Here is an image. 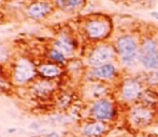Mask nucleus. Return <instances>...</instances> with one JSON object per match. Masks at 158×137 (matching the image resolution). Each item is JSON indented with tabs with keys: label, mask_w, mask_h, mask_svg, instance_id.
<instances>
[{
	"label": "nucleus",
	"mask_w": 158,
	"mask_h": 137,
	"mask_svg": "<svg viewBox=\"0 0 158 137\" xmlns=\"http://www.w3.org/2000/svg\"><path fill=\"white\" fill-rule=\"evenodd\" d=\"M139 45L132 35L125 34L116 41V53L126 67H135L139 61Z\"/></svg>",
	"instance_id": "obj_1"
},
{
	"label": "nucleus",
	"mask_w": 158,
	"mask_h": 137,
	"mask_svg": "<svg viewBox=\"0 0 158 137\" xmlns=\"http://www.w3.org/2000/svg\"><path fill=\"white\" fill-rule=\"evenodd\" d=\"M139 62L146 70H158V44L155 40L146 37L139 48Z\"/></svg>",
	"instance_id": "obj_2"
},
{
	"label": "nucleus",
	"mask_w": 158,
	"mask_h": 137,
	"mask_svg": "<svg viewBox=\"0 0 158 137\" xmlns=\"http://www.w3.org/2000/svg\"><path fill=\"white\" fill-rule=\"evenodd\" d=\"M90 114L96 121H101V122L111 121L116 116V107L110 100L100 99L93 104Z\"/></svg>",
	"instance_id": "obj_3"
},
{
	"label": "nucleus",
	"mask_w": 158,
	"mask_h": 137,
	"mask_svg": "<svg viewBox=\"0 0 158 137\" xmlns=\"http://www.w3.org/2000/svg\"><path fill=\"white\" fill-rule=\"evenodd\" d=\"M115 58V49L113 46L109 44L99 45L93 49L87 58V62L94 68L101 67L106 63H111V61Z\"/></svg>",
	"instance_id": "obj_4"
},
{
	"label": "nucleus",
	"mask_w": 158,
	"mask_h": 137,
	"mask_svg": "<svg viewBox=\"0 0 158 137\" xmlns=\"http://www.w3.org/2000/svg\"><path fill=\"white\" fill-rule=\"evenodd\" d=\"M84 30L87 37L90 40H102L111 32V25L106 19L95 18L90 19L84 26Z\"/></svg>",
	"instance_id": "obj_5"
},
{
	"label": "nucleus",
	"mask_w": 158,
	"mask_h": 137,
	"mask_svg": "<svg viewBox=\"0 0 158 137\" xmlns=\"http://www.w3.org/2000/svg\"><path fill=\"white\" fill-rule=\"evenodd\" d=\"M35 76V68L33 63L30 62L27 59H19L14 65L13 70V79L16 84L23 85Z\"/></svg>",
	"instance_id": "obj_6"
},
{
	"label": "nucleus",
	"mask_w": 158,
	"mask_h": 137,
	"mask_svg": "<svg viewBox=\"0 0 158 137\" xmlns=\"http://www.w3.org/2000/svg\"><path fill=\"white\" fill-rule=\"evenodd\" d=\"M130 122L137 127H145L154 120V112L146 106H137L130 110Z\"/></svg>",
	"instance_id": "obj_7"
},
{
	"label": "nucleus",
	"mask_w": 158,
	"mask_h": 137,
	"mask_svg": "<svg viewBox=\"0 0 158 137\" xmlns=\"http://www.w3.org/2000/svg\"><path fill=\"white\" fill-rule=\"evenodd\" d=\"M141 94V85L135 79H127L124 81L121 89V96L126 102L135 101Z\"/></svg>",
	"instance_id": "obj_8"
},
{
	"label": "nucleus",
	"mask_w": 158,
	"mask_h": 137,
	"mask_svg": "<svg viewBox=\"0 0 158 137\" xmlns=\"http://www.w3.org/2000/svg\"><path fill=\"white\" fill-rule=\"evenodd\" d=\"M52 6L50 2L46 1H35L32 2L28 6L27 8V14L30 17L35 19L43 18V17L48 16L51 12H52Z\"/></svg>",
	"instance_id": "obj_9"
},
{
	"label": "nucleus",
	"mask_w": 158,
	"mask_h": 137,
	"mask_svg": "<svg viewBox=\"0 0 158 137\" xmlns=\"http://www.w3.org/2000/svg\"><path fill=\"white\" fill-rule=\"evenodd\" d=\"M108 131V125L101 121H93L83 127L82 133L86 137H101Z\"/></svg>",
	"instance_id": "obj_10"
},
{
	"label": "nucleus",
	"mask_w": 158,
	"mask_h": 137,
	"mask_svg": "<svg viewBox=\"0 0 158 137\" xmlns=\"http://www.w3.org/2000/svg\"><path fill=\"white\" fill-rule=\"evenodd\" d=\"M54 48L63 53L64 56H70L74 50V45L73 42L68 35L61 34L56 41L54 42Z\"/></svg>",
	"instance_id": "obj_11"
},
{
	"label": "nucleus",
	"mask_w": 158,
	"mask_h": 137,
	"mask_svg": "<svg viewBox=\"0 0 158 137\" xmlns=\"http://www.w3.org/2000/svg\"><path fill=\"white\" fill-rule=\"evenodd\" d=\"M93 75L99 79H111L116 74V68L112 63H106L101 67L93 68Z\"/></svg>",
	"instance_id": "obj_12"
},
{
	"label": "nucleus",
	"mask_w": 158,
	"mask_h": 137,
	"mask_svg": "<svg viewBox=\"0 0 158 137\" xmlns=\"http://www.w3.org/2000/svg\"><path fill=\"white\" fill-rule=\"evenodd\" d=\"M38 73L44 78H55L61 74V68L54 63H43L38 67Z\"/></svg>",
	"instance_id": "obj_13"
},
{
	"label": "nucleus",
	"mask_w": 158,
	"mask_h": 137,
	"mask_svg": "<svg viewBox=\"0 0 158 137\" xmlns=\"http://www.w3.org/2000/svg\"><path fill=\"white\" fill-rule=\"evenodd\" d=\"M54 89L53 87V84L51 81L46 80H40L33 85V90L39 96H46V94L50 93L52 90Z\"/></svg>",
	"instance_id": "obj_14"
},
{
	"label": "nucleus",
	"mask_w": 158,
	"mask_h": 137,
	"mask_svg": "<svg viewBox=\"0 0 158 137\" xmlns=\"http://www.w3.org/2000/svg\"><path fill=\"white\" fill-rule=\"evenodd\" d=\"M48 58L52 59V60L55 61L56 63L66 62V56H64L63 53H60L59 50H57L56 48H54V47L48 52Z\"/></svg>",
	"instance_id": "obj_15"
},
{
	"label": "nucleus",
	"mask_w": 158,
	"mask_h": 137,
	"mask_svg": "<svg viewBox=\"0 0 158 137\" xmlns=\"http://www.w3.org/2000/svg\"><path fill=\"white\" fill-rule=\"evenodd\" d=\"M64 1H66V4H64L66 6H68L70 9H77L83 6L85 0H64Z\"/></svg>",
	"instance_id": "obj_16"
},
{
	"label": "nucleus",
	"mask_w": 158,
	"mask_h": 137,
	"mask_svg": "<svg viewBox=\"0 0 158 137\" xmlns=\"http://www.w3.org/2000/svg\"><path fill=\"white\" fill-rule=\"evenodd\" d=\"M148 83L151 85H157L158 84V70L152 72L148 76Z\"/></svg>",
	"instance_id": "obj_17"
},
{
	"label": "nucleus",
	"mask_w": 158,
	"mask_h": 137,
	"mask_svg": "<svg viewBox=\"0 0 158 137\" xmlns=\"http://www.w3.org/2000/svg\"><path fill=\"white\" fill-rule=\"evenodd\" d=\"M46 137H60L59 136L58 133H56V132H51V133H48Z\"/></svg>",
	"instance_id": "obj_18"
},
{
	"label": "nucleus",
	"mask_w": 158,
	"mask_h": 137,
	"mask_svg": "<svg viewBox=\"0 0 158 137\" xmlns=\"http://www.w3.org/2000/svg\"><path fill=\"white\" fill-rule=\"evenodd\" d=\"M151 15H152L154 18H156L158 21V12H151Z\"/></svg>",
	"instance_id": "obj_19"
},
{
	"label": "nucleus",
	"mask_w": 158,
	"mask_h": 137,
	"mask_svg": "<svg viewBox=\"0 0 158 137\" xmlns=\"http://www.w3.org/2000/svg\"><path fill=\"white\" fill-rule=\"evenodd\" d=\"M15 131H16L15 129H10V130H9V133H14Z\"/></svg>",
	"instance_id": "obj_20"
},
{
	"label": "nucleus",
	"mask_w": 158,
	"mask_h": 137,
	"mask_svg": "<svg viewBox=\"0 0 158 137\" xmlns=\"http://www.w3.org/2000/svg\"><path fill=\"white\" fill-rule=\"evenodd\" d=\"M0 2H1V0H0Z\"/></svg>",
	"instance_id": "obj_21"
}]
</instances>
